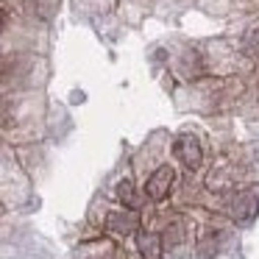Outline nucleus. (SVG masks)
<instances>
[{
  "instance_id": "f257e3e1",
  "label": "nucleus",
  "mask_w": 259,
  "mask_h": 259,
  "mask_svg": "<svg viewBox=\"0 0 259 259\" xmlns=\"http://www.w3.org/2000/svg\"><path fill=\"white\" fill-rule=\"evenodd\" d=\"M173 153L187 170H198L203 162V148H201V140L195 134H181L176 137L173 142Z\"/></svg>"
},
{
  "instance_id": "f03ea898",
  "label": "nucleus",
  "mask_w": 259,
  "mask_h": 259,
  "mask_svg": "<svg viewBox=\"0 0 259 259\" xmlns=\"http://www.w3.org/2000/svg\"><path fill=\"white\" fill-rule=\"evenodd\" d=\"M173 181H176V170L173 167H159L151 173V179L145 181V195L151 198V201H164V198L170 195V190H173Z\"/></svg>"
},
{
  "instance_id": "7ed1b4c3",
  "label": "nucleus",
  "mask_w": 259,
  "mask_h": 259,
  "mask_svg": "<svg viewBox=\"0 0 259 259\" xmlns=\"http://www.w3.org/2000/svg\"><path fill=\"white\" fill-rule=\"evenodd\" d=\"M259 212V195L256 190H245V192H237L234 203H231V218L237 223H251Z\"/></svg>"
},
{
  "instance_id": "20e7f679",
  "label": "nucleus",
  "mask_w": 259,
  "mask_h": 259,
  "mask_svg": "<svg viewBox=\"0 0 259 259\" xmlns=\"http://www.w3.org/2000/svg\"><path fill=\"white\" fill-rule=\"evenodd\" d=\"M137 248H140L142 259H162V253H164L162 234H156V231H140L137 234Z\"/></svg>"
},
{
  "instance_id": "39448f33",
  "label": "nucleus",
  "mask_w": 259,
  "mask_h": 259,
  "mask_svg": "<svg viewBox=\"0 0 259 259\" xmlns=\"http://www.w3.org/2000/svg\"><path fill=\"white\" fill-rule=\"evenodd\" d=\"M106 229L112 234H134L140 229V218L134 212H112L106 218Z\"/></svg>"
},
{
  "instance_id": "423d86ee",
  "label": "nucleus",
  "mask_w": 259,
  "mask_h": 259,
  "mask_svg": "<svg viewBox=\"0 0 259 259\" xmlns=\"http://www.w3.org/2000/svg\"><path fill=\"white\" fill-rule=\"evenodd\" d=\"M237 181V170L234 167H226V164H218V167H212V173H209V190H218V192H226L231 190Z\"/></svg>"
},
{
  "instance_id": "0eeeda50",
  "label": "nucleus",
  "mask_w": 259,
  "mask_h": 259,
  "mask_svg": "<svg viewBox=\"0 0 259 259\" xmlns=\"http://www.w3.org/2000/svg\"><path fill=\"white\" fill-rule=\"evenodd\" d=\"M59 3H62V0H28L25 6L31 9V14H34V17H39V20H51L53 14H56Z\"/></svg>"
},
{
  "instance_id": "6e6552de",
  "label": "nucleus",
  "mask_w": 259,
  "mask_h": 259,
  "mask_svg": "<svg viewBox=\"0 0 259 259\" xmlns=\"http://www.w3.org/2000/svg\"><path fill=\"white\" fill-rule=\"evenodd\" d=\"M220 231H206V234L201 237V242H198V253H201L203 259H209V256H214L218 253V248H220Z\"/></svg>"
},
{
  "instance_id": "1a4fd4ad",
  "label": "nucleus",
  "mask_w": 259,
  "mask_h": 259,
  "mask_svg": "<svg viewBox=\"0 0 259 259\" xmlns=\"http://www.w3.org/2000/svg\"><path fill=\"white\" fill-rule=\"evenodd\" d=\"M117 198H120V201H123L128 209H137V206H140V198H137V190H134V181H131V179H123V181L117 184Z\"/></svg>"
},
{
  "instance_id": "9d476101",
  "label": "nucleus",
  "mask_w": 259,
  "mask_h": 259,
  "mask_svg": "<svg viewBox=\"0 0 259 259\" xmlns=\"http://www.w3.org/2000/svg\"><path fill=\"white\" fill-rule=\"evenodd\" d=\"M184 237H187L184 220H173V223H167V229H164V240L162 242H167V245H181Z\"/></svg>"
},
{
  "instance_id": "9b49d317",
  "label": "nucleus",
  "mask_w": 259,
  "mask_h": 259,
  "mask_svg": "<svg viewBox=\"0 0 259 259\" xmlns=\"http://www.w3.org/2000/svg\"><path fill=\"white\" fill-rule=\"evenodd\" d=\"M181 67H184V75H187V78H198V75L203 73L201 56H198L195 51H187V53H184V59H181Z\"/></svg>"
},
{
  "instance_id": "f8f14e48",
  "label": "nucleus",
  "mask_w": 259,
  "mask_h": 259,
  "mask_svg": "<svg viewBox=\"0 0 259 259\" xmlns=\"http://www.w3.org/2000/svg\"><path fill=\"white\" fill-rule=\"evenodd\" d=\"M242 51H245L248 56H253V59L259 56V28L245 31V36H242Z\"/></svg>"
},
{
  "instance_id": "ddd939ff",
  "label": "nucleus",
  "mask_w": 259,
  "mask_h": 259,
  "mask_svg": "<svg viewBox=\"0 0 259 259\" xmlns=\"http://www.w3.org/2000/svg\"><path fill=\"white\" fill-rule=\"evenodd\" d=\"M6 20H9V17H6V12H3V9H0V31L6 28Z\"/></svg>"
},
{
  "instance_id": "4468645a",
  "label": "nucleus",
  "mask_w": 259,
  "mask_h": 259,
  "mask_svg": "<svg viewBox=\"0 0 259 259\" xmlns=\"http://www.w3.org/2000/svg\"><path fill=\"white\" fill-rule=\"evenodd\" d=\"M3 120H6V109L0 106V123H3Z\"/></svg>"
}]
</instances>
